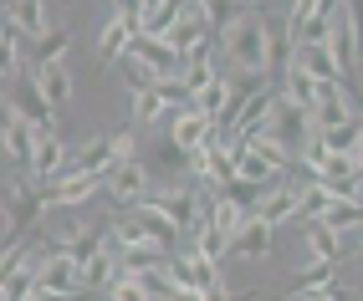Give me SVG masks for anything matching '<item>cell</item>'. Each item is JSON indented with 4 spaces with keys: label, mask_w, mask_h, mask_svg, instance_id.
<instances>
[{
    "label": "cell",
    "mask_w": 363,
    "mask_h": 301,
    "mask_svg": "<svg viewBox=\"0 0 363 301\" xmlns=\"http://www.w3.org/2000/svg\"><path fill=\"white\" fill-rule=\"evenodd\" d=\"M343 21H348V31L358 41V52H363V0H343Z\"/></svg>",
    "instance_id": "cell-37"
},
{
    "label": "cell",
    "mask_w": 363,
    "mask_h": 301,
    "mask_svg": "<svg viewBox=\"0 0 363 301\" xmlns=\"http://www.w3.org/2000/svg\"><path fill=\"white\" fill-rule=\"evenodd\" d=\"M103 189V174H82V169H62L52 184L41 189L46 210H72V205H87L92 194Z\"/></svg>",
    "instance_id": "cell-6"
},
{
    "label": "cell",
    "mask_w": 363,
    "mask_h": 301,
    "mask_svg": "<svg viewBox=\"0 0 363 301\" xmlns=\"http://www.w3.org/2000/svg\"><path fill=\"white\" fill-rule=\"evenodd\" d=\"M11 230V215H6V205H0V235H6Z\"/></svg>",
    "instance_id": "cell-41"
},
{
    "label": "cell",
    "mask_w": 363,
    "mask_h": 301,
    "mask_svg": "<svg viewBox=\"0 0 363 301\" xmlns=\"http://www.w3.org/2000/svg\"><path fill=\"white\" fill-rule=\"evenodd\" d=\"M184 11H189V0H164L159 11H149V16L138 21V36H164V31L174 26V21H179Z\"/></svg>",
    "instance_id": "cell-27"
},
{
    "label": "cell",
    "mask_w": 363,
    "mask_h": 301,
    "mask_svg": "<svg viewBox=\"0 0 363 301\" xmlns=\"http://www.w3.org/2000/svg\"><path fill=\"white\" fill-rule=\"evenodd\" d=\"M164 118V103L154 87H133V128H149V123Z\"/></svg>",
    "instance_id": "cell-31"
},
{
    "label": "cell",
    "mask_w": 363,
    "mask_h": 301,
    "mask_svg": "<svg viewBox=\"0 0 363 301\" xmlns=\"http://www.w3.org/2000/svg\"><path fill=\"white\" fill-rule=\"evenodd\" d=\"M36 92H41V103L52 108V113H62L67 103H72V72L62 67V62H46V67H36Z\"/></svg>",
    "instance_id": "cell-14"
},
{
    "label": "cell",
    "mask_w": 363,
    "mask_h": 301,
    "mask_svg": "<svg viewBox=\"0 0 363 301\" xmlns=\"http://www.w3.org/2000/svg\"><path fill=\"white\" fill-rule=\"evenodd\" d=\"M6 108H11L16 118H26V123H31L36 133H46V128H57V113H52V108L41 103V92H36V82H31V77H21V87H16V97H11Z\"/></svg>",
    "instance_id": "cell-11"
},
{
    "label": "cell",
    "mask_w": 363,
    "mask_h": 301,
    "mask_svg": "<svg viewBox=\"0 0 363 301\" xmlns=\"http://www.w3.org/2000/svg\"><path fill=\"white\" fill-rule=\"evenodd\" d=\"M240 6H266V0H240Z\"/></svg>",
    "instance_id": "cell-42"
},
{
    "label": "cell",
    "mask_w": 363,
    "mask_h": 301,
    "mask_svg": "<svg viewBox=\"0 0 363 301\" xmlns=\"http://www.w3.org/2000/svg\"><path fill=\"white\" fill-rule=\"evenodd\" d=\"M62 169H67V138H62L57 128L36 133V143H31V159H26V174H31V184H36V189H46V184H52Z\"/></svg>",
    "instance_id": "cell-7"
},
{
    "label": "cell",
    "mask_w": 363,
    "mask_h": 301,
    "mask_svg": "<svg viewBox=\"0 0 363 301\" xmlns=\"http://www.w3.org/2000/svg\"><path fill=\"white\" fill-rule=\"evenodd\" d=\"M31 301H77V296H57V291H31Z\"/></svg>",
    "instance_id": "cell-40"
},
{
    "label": "cell",
    "mask_w": 363,
    "mask_h": 301,
    "mask_svg": "<svg viewBox=\"0 0 363 301\" xmlns=\"http://www.w3.org/2000/svg\"><path fill=\"white\" fill-rule=\"evenodd\" d=\"M133 36H138L133 21L108 16V26H103V36H98V62H103V67H108V62H123V57H128V46H133Z\"/></svg>",
    "instance_id": "cell-17"
},
{
    "label": "cell",
    "mask_w": 363,
    "mask_h": 301,
    "mask_svg": "<svg viewBox=\"0 0 363 301\" xmlns=\"http://www.w3.org/2000/svg\"><path fill=\"white\" fill-rule=\"evenodd\" d=\"M205 301H235V291L220 281V286H210V291H205Z\"/></svg>",
    "instance_id": "cell-39"
},
{
    "label": "cell",
    "mask_w": 363,
    "mask_h": 301,
    "mask_svg": "<svg viewBox=\"0 0 363 301\" xmlns=\"http://www.w3.org/2000/svg\"><path fill=\"white\" fill-rule=\"evenodd\" d=\"M16 67H21V31L16 26H0V82L16 77Z\"/></svg>",
    "instance_id": "cell-33"
},
{
    "label": "cell",
    "mask_w": 363,
    "mask_h": 301,
    "mask_svg": "<svg viewBox=\"0 0 363 301\" xmlns=\"http://www.w3.org/2000/svg\"><path fill=\"white\" fill-rule=\"evenodd\" d=\"M123 159H133V128L87 138V143L77 148V159H72L67 169H82V174H108L113 164H123Z\"/></svg>",
    "instance_id": "cell-4"
},
{
    "label": "cell",
    "mask_w": 363,
    "mask_h": 301,
    "mask_svg": "<svg viewBox=\"0 0 363 301\" xmlns=\"http://www.w3.org/2000/svg\"><path fill=\"white\" fill-rule=\"evenodd\" d=\"M281 97H286V103H297L302 113H312V103H318V82H312L307 72L286 67V77H281Z\"/></svg>",
    "instance_id": "cell-26"
},
{
    "label": "cell",
    "mask_w": 363,
    "mask_h": 301,
    "mask_svg": "<svg viewBox=\"0 0 363 301\" xmlns=\"http://www.w3.org/2000/svg\"><path fill=\"white\" fill-rule=\"evenodd\" d=\"M143 164H149V159H143ZM184 169H189V154H184V148H179L174 138H159L149 174H154V179H184Z\"/></svg>",
    "instance_id": "cell-22"
},
{
    "label": "cell",
    "mask_w": 363,
    "mask_h": 301,
    "mask_svg": "<svg viewBox=\"0 0 363 301\" xmlns=\"http://www.w3.org/2000/svg\"><path fill=\"white\" fill-rule=\"evenodd\" d=\"M328 205H333L328 189H323L318 179H307V184H302V194H297V220H323V215H328ZM297 220H292V225H297Z\"/></svg>",
    "instance_id": "cell-30"
},
{
    "label": "cell",
    "mask_w": 363,
    "mask_h": 301,
    "mask_svg": "<svg viewBox=\"0 0 363 301\" xmlns=\"http://www.w3.org/2000/svg\"><path fill=\"white\" fill-rule=\"evenodd\" d=\"M297 194H302V184H297V179H281V184H272V189H261V199L251 205V215H256V220H266V225L277 230V225L297 220Z\"/></svg>",
    "instance_id": "cell-8"
},
{
    "label": "cell",
    "mask_w": 363,
    "mask_h": 301,
    "mask_svg": "<svg viewBox=\"0 0 363 301\" xmlns=\"http://www.w3.org/2000/svg\"><path fill=\"white\" fill-rule=\"evenodd\" d=\"M103 189L118 199V205H143V194H149L154 189V174H149V164H143L138 154L133 159H123V164H113L108 174H103Z\"/></svg>",
    "instance_id": "cell-5"
},
{
    "label": "cell",
    "mask_w": 363,
    "mask_h": 301,
    "mask_svg": "<svg viewBox=\"0 0 363 301\" xmlns=\"http://www.w3.org/2000/svg\"><path fill=\"white\" fill-rule=\"evenodd\" d=\"M215 133V123L205 118V113H195V108H179V113H169V138H174L184 154H195V148L205 143Z\"/></svg>",
    "instance_id": "cell-13"
},
{
    "label": "cell",
    "mask_w": 363,
    "mask_h": 301,
    "mask_svg": "<svg viewBox=\"0 0 363 301\" xmlns=\"http://www.w3.org/2000/svg\"><path fill=\"white\" fill-rule=\"evenodd\" d=\"M286 62H292V31H286V21H266V77Z\"/></svg>",
    "instance_id": "cell-25"
},
{
    "label": "cell",
    "mask_w": 363,
    "mask_h": 301,
    "mask_svg": "<svg viewBox=\"0 0 363 301\" xmlns=\"http://www.w3.org/2000/svg\"><path fill=\"white\" fill-rule=\"evenodd\" d=\"M143 205H149L159 220H169V225H174L184 245H189V235L200 230V194H195V189H184V184L149 189V194H143Z\"/></svg>",
    "instance_id": "cell-3"
},
{
    "label": "cell",
    "mask_w": 363,
    "mask_h": 301,
    "mask_svg": "<svg viewBox=\"0 0 363 301\" xmlns=\"http://www.w3.org/2000/svg\"><path fill=\"white\" fill-rule=\"evenodd\" d=\"M31 143H36V128L6 108V113H0V154H11L16 164H26L31 159Z\"/></svg>",
    "instance_id": "cell-15"
},
{
    "label": "cell",
    "mask_w": 363,
    "mask_h": 301,
    "mask_svg": "<svg viewBox=\"0 0 363 301\" xmlns=\"http://www.w3.org/2000/svg\"><path fill=\"white\" fill-rule=\"evenodd\" d=\"M0 205H6V215H11L16 230H31V225L46 215V199H41V189L31 179H16L11 184V199H0Z\"/></svg>",
    "instance_id": "cell-10"
},
{
    "label": "cell",
    "mask_w": 363,
    "mask_h": 301,
    "mask_svg": "<svg viewBox=\"0 0 363 301\" xmlns=\"http://www.w3.org/2000/svg\"><path fill=\"white\" fill-rule=\"evenodd\" d=\"M358 261H363V240H358Z\"/></svg>",
    "instance_id": "cell-43"
},
{
    "label": "cell",
    "mask_w": 363,
    "mask_h": 301,
    "mask_svg": "<svg viewBox=\"0 0 363 301\" xmlns=\"http://www.w3.org/2000/svg\"><path fill=\"white\" fill-rule=\"evenodd\" d=\"M72 52V26H62V31H46L41 36V46H36V67H46V62H62Z\"/></svg>",
    "instance_id": "cell-32"
},
{
    "label": "cell",
    "mask_w": 363,
    "mask_h": 301,
    "mask_svg": "<svg viewBox=\"0 0 363 301\" xmlns=\"http://www.w3.org/2000/svg\"><path fill=\"white\" fill-rule=\"evenodd\" d=\"M195 6H200V16H205V26H220V31L240 16V11H235V0H195Z\"/></svg>",
    "instance_id": "cell-34"
},
{
    "label": "cell",
    "mask_w": 363,
    "mask_h": 301,
    "mask_svg": "<svg viewBox=\"0 0 363 301\" xmlns=\"http://www.w3.org/2000/svg\"><path fill=\"white\" fill-rule=\"evenodd\" d=\"M323 225H328V230H333L337 240H348L353 230H363V205H328Z\"/></svg>",
    "instance_id": "cell-28"
},
{
    "label": "cell",
    "mask_w": 363,
    "mask_h": 301,
    "mask_svg": "<svg viewBox=\"0 0 363 301\" xmlns=\"http://www.w3.org/2000/svg\"><path fill=\"white\" fill-rule=\"evenodd\" d=\"M31 291H36V261H31V250H26L21 271L11 276L6 286H0V301H31Z\"/></svg>",
    "instance_id": "cell-29"
},
{
    "label": "cell",
    "mask_w": 363,
    "mask_h": 301,
    "mask_svg": "<svg viewBox=\"0 0 363 301\" xmlns=\"http://www.w3.org/2000/svg\"><path fill=\"white\" fill-rule=\"evenodd\" d=\"M11 26L41 41L46 31H52V21H46V0H11Z\"/></svg>",
    "instance_id": "cell-23"
},
{
    "label": "cell",
    "mask_w": 363,
    "mask_h": 301,
    "mask_svg": "<svg viewBox=\"0 0 363 301\" xmlns=\"http://www.w3.org/2000/svg\"><path fill=\"white\" fill-rule=\"evenodd\" d=\"M215 77H220V67H215V57H210V41H205L195 57H184V67H179V82H184V92H189V97H195V92H205Z\"/></svg>",
    "instance_id": "cell-20"
},
{
    "label": "cell",
    "mask_w": 363,
    "mask_h": 301,
    "mask_svg": "<svg viewBox=\"0 0 363 301\" xmlns=\"http://www.w3.org/2000/svg\"><path fill=\"white\" fill-rule=\"evenodd\" d=\"M261 128L281 143V154H286V159H302L307 148H312V118H307L297 103H286L281 92L266 97V123H261Z\"/></svg>",
    "instance_id": "cell-2"
},
{
    "label": "cell",
    "mask_w": 363,
    "mask_h": 301,
    "mask_svg": "<svg viewBox=\"0 0 363 301\" xmlns=\"http://www.w3.org/2000/svg\"><path fill=\"white\" fill-rule=\"evenodd\" d=\"M118 281V261H113V240L98 250V256L77 261V286L82 291H98V286H113Z\"/></svg>",
    "instance_id": "cell-19"
},
{
    "label": "cell",
    "mask_w": 363,
    "mask_h": 301,
    "mask_svg": "<svg viewBox=\"0 0 363 301\" xmlns=\"http://www.w3.org/2000/svg\"><path fill=\"white\" fill-rule=\"evenodd\" d=\"M113 16H123V21H143V0H113Z\"/></svg>",
    "instance_id": "cell-38"
},
{
    "label": "cell",
    "mask_w": 363,
    "mask_h": 301,
    "mask_svg": "<svg viewBox=\"0 0 363 301\" xmlns=\"http://www.w3.org/2000/svg\"><path fill=\"white\" fill-rule=\"evenodd\" d=\"M297 230H302V240H307V261H343V240H337L323 220H297Z\"/></svg>",
    "instance_id": "cell-18"
},
{
    "label": "cell",
    "mask_w": 363,
    "mask_h": 301,
    "mask_svg": "<svg viewBox=\"0 0 363 301\" xmlns=\"http://www.w3.org/2000/svg\"><path fill=\"white\" fill-rule=\"evenodd\" d=\"M272 225L266 220H256V215H246V225H240V230L230 235V245H225V256L230 261H266L272 256Z\"/></svg>",
    "instance_id": "cell-9"
},
{
    "label": "cell",
    "mask_w": 363,
    "mask_h": 301,
    "mask_svg": "<svg viewBox=\"0 0 363 301\" xmlns=\"http://www.w3.org/2000/svg\"><path fill=\"white\" fill-rule=\"evenodd\" d=\"M225 62L240 77H266V21L261 16H235L230 26L220 31Z\"/></svg>",
    "instance_id": "cell-1"
},
{
    "label": "cell",
    "mask_w": 363,
    "mask_h": 301,
    "mask_svg": "<svg viewBox=\"0 0 363 301\" xmlns=\"http://www.w3.org/2000/svg\"><path fill=\"white\" fill-rule=\"evenodd\" d=\"M21 261H26V250H21V245H6V250H0V286L21 271Z\"/></svg>",
    "instance_id": "cell-36"
},
{
    "label": "cell",
    "mask_w": 363,
    "mask_h": 301,
    "mask_svg": "<svg viewBox=\"0 0 363 301\" xmlns=\"http://www.w3.org/2000/svg\"><path fill=\"white\" fill-rule=\"evenodd\" d=\"M286 67H297V72H307L312 82H343V72L333 67V57H328V46H318V41H297L292 46V62Z\"/></svg>",
    "instance_id": "cell-12"
},
{
    "label": "cell",
    "mask_w": 363,
    "mask_h": 301,
    "mask_svg": "<svg viewBox=\"0 0 363 301\" xmlns=\"http://www.w3.org/2000/svg\"><path fill=\"white\" fill-rule=\"evenodd\" d=\"M108 296H113V301H149V296H143V286L133 281V276H118V281L108 286Z\"/></svg>",
    "instance_id": "cell-35"
},
{
    "label": "cell",
    "mask_w": 363,
    "mask_h": 301,
    "mask_svg": "<svg viewBox=\"0 0 363 301\" xmlns=\"http://www.w3.org/2000/svg\"><path fill=\"white\" fill-rule=\"evenodd\" d=\"M210 205H215V199H210ZM225 245H230V235H225L215 220H200V230L189 235V250H195V256H205V261H215V266L225 261Z\"/></svg>",
    "instance_id": "cell-24"
},
{
    "label": "cell",
    "mask_w": 363,
    "mask_h": 301,
    "mask_svg": "<svg viewBox=\"0 0 363 301\" xmlns=\"http://www.w3.org/2000/svg\"><path fill=\"white\" fill-rule=\"evenodd\" d=\"M328 286H337V266H333V261H302V266H297V276H292V291H286V296L328 291Z\"/></svg>",
    "instance_id": "cell-21"
},
{
    "label": "cell",
    "mask_w": 363,
    "mask_h": 301,
    "mask_svg": "<svg viewBox=\"0 0 363 301\" xmlns=\"http://www.w3.org/2000/svg\"><path fill=\"white\" fill-rule=\"evenodd\" d=\"M358 143H363V118H348V123H337V128H323V133H312V148L318 154H358Z\"/></svg>",
    "instance_id": "cell-16"
}]
</instances>
